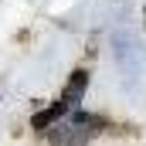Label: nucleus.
Listing matches in <instances>:
<instances>
[{
	"label": "nucleus",
	"instance_id": "f03ea898",
	"mask_svg": "<svg viewBox=\"0 0 146 146\" xmlns=\"http://www.w3.org/2000/svg\"><path fill=\"white\" fill-rule=\"evenodd\" d=\"M85 85H88V72L85 68H78V72H72V78H68V85H65V99L68 102H75L82 92H85Z\"/></svg>",
	"mask_w": 146,
	"mask_h": 146
},
{
	"label": "nucleus",
	"instance_id": "f257e3e1",
	"mask_svg": "<svg viewBox=\"0 0 146 146\" xmlns=\"http://www.w3.org/2000/svg\"><path fill=\"white\" fill-rule=\"evenodd\" d=\"M65 109H68V99H61V102L48 106L44 112H37L34 119H31V122H34V129H48V126H51L54 119H61V115H65Z\"/></svg>",
	"mask_w": 146,
	"mask_h": 146
}]
</instances>
